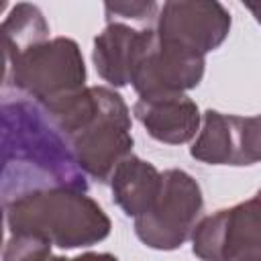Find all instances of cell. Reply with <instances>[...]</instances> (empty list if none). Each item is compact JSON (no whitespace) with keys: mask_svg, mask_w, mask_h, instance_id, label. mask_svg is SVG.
I'll list each match as a JSON object with an SVG mask.
<instances>
[{"mask_svg":"<svg viewBox=\"0 0 261 261\" xmlns=\"http://www.w3.org/2000/svg\"><path fill=\"white\" fill-rule=\"evenodd\" d=\"M155 29H141L126 22H108L94 39L92 59L98 75L110 86H126L151 49Z\"/></svg>","mask_w":261,"mask_h":261,"instance_id":"cell-9","label":"cell"},{"mask_svg":"<svg viewBox=\"0 0 261 261\" xmlns=\"http://www.w3.org/2000/svg\"><path fill=\"white\" fill-rule=\"evenodd\" d=\"M157 2H106L104 12L108 22H126L141 29H155L159 16Z\"/></svg>","mask_w":261,"mask_h":261,"instance_id":"cell-15","label":"cell"},{"mask_svg":"<svg viewBox=\"0 0 261 261\" xmlns=\"http://www.w3.org/2000/svg\"><path fill=\"white\" fill-rule=\"evenodd\" d=\"M204 65L206 57L167 45L155 33V41L139 63L130 84L139 98L184 94L202 82Z\"/></svg>","mask_w":261,"mask_h":261,"instance_id":"cell-8","label":"cell"},{"mask_svg":"<svg viewBox=\"0 0 261 261\" xmlns=\"http://www.w3.org/2000/svg\"><path fill=\"white\" fill-rule=\"evenodd\" d=\"M2 204L10 234L41 237L59 249L90 247L110 234L102 206L80 190H37Z\"/></svg>","mask_w":261,"mask_h":261,"instance_id":"cell-3","label":"cell"},{"mask_svg":"<svg viewBox=\"0 0 261 261\" xmlns=\"http://www.w3.org/2000/svg\"><path fill=\"white\" fill-rule=\"evenodd\" d=\"M257 194H259V196H261V190H259V192H257Z\"/></svg>","mask_w":261,"mask_h":261,"instance_id":"cell-19","label":"cell"},{"mask_svg":"<svg viewBox=\"0 0 261 261\" xmlns=\"http://www.w3.org/2000/svg\"><path fill=\"white\" fill-rule=\"evenodd\" d=\"M110 188L118 208L126 216L139 218L155 204L161 190V173L153 163L130 155L116 167Z\"/></svg>","mask_w":261,"mask_h":261,"instance_id":"cell-11","label":"cell"},{"mask_svg":"<svg viewBox=\"0 0 261 261\" xmlns=\"http://www.w3.org/2000/svg\"><path fill=\"white\" fill-rule=\"evenodd\" d=\"M133 114L153 139L167 145L188 143L200 133V110L186 94L139 98Z\"/></svg>","mask_w":261,"mask_h":261,"instance_id":"cell-10","label":"cell"},{"mask_svg":"<svg viewBox=\"0 0 261 261\" xmlns=\"http://www.w3.org/2000/svg\"><path fill=\"white\" fill-rule=\"evenodd\" d=\"M43 108L69 141L84 173L100 184L110 181L133 155L130 110L114 90L90 86Z\"/></svg>","mask_w":261,"mask_h":261,"instance_id":"cell-2","label":"cell"},{"mask_svg":"<svg viewBox=\"0 0 261 261\" xmlns=\"http://www.w3.org/2000/svg\"><path fill=\"white\" fill-rule=\"evenodd\" d=\"M202 208L204 198L198 181L184 169H167L161 173L155 204L135 218V232L151 249L173 251L192 239Z\"/></svg>","mask_w":261,"mask_h":261,"instance_id":"cell-5","label":"cell"},{"mask_svg":"<svg viewBox=\"0 0 261 261\" xmlns=\"http://www.w3.org/2000/svg\"><path fill=\"white\" fill-rule=\"evenodd\" d=\"M43 41H49V24L43 12L35 4H16L2 22L4 65Z\"/></svg>","mask_w":261,"mask_h":261,"instance_id":"cell-12","label":"cell"},{"mask_svg":"<svg viewBox=\"0 0 261 261\" xmlns=\"http://www.w3.org/2000/svg\"><path fill=\"white\" fill-rule=\"evenodd\" d=\"M190 155L202 163L228 165V114L206 110L202 128L190 149Z\"/></svg>","mask_w":261,"mask_h":261,"instance_id":"cell-13","label":"cell"},{"mask_svg":"<svg viewBox=\"0 0 261 261\" xmlns=\"http://www.w3.org/2000/svg\"><path fill=\"white\" fill-rule=\"evenodd\" d=\"M84 82L82 51L67 37L43 41L4 65V88H14L41 106H51L84 90Z\"/></svg>","mask_w":261,"mask_h":261,"instance_id":"cell-4","label":"cell"},{"mask_svg":"<svg viewBox=\"0 0 261 261\" xmlns=\"http://www.w3.org/2000/svg\"><path fill=\"white\" fill-rule=\"evenodd\" d=\"M230 31V14L220 2L171 0L159 8L157 39L188 53L202 55L218 49Z\"/></svg>","mask_w":261,"mask_h":261,"instance_id":"cell-7","label":"cell"},{"mask_svg":"<svg viewBox=\"0 0 261 261\" xmlns=\"http://www.w3.org/2000/svg\"><path fill=\"white\" fill-rule=\"evenodd\" d=\"M261 161V114H228V165H253Z\"/></svg>","mask_w":261,"mask_h":261,"instance_id":"cell-14","label":"cell"},{"mask_svg":"<svg viewBox=\"0 0 261 261\" xmlns=\"http://www.w3.org/2000/svg\"><path fill=\"white\" fill-rule=\"evenodd\" d=\"M53 188L88 192V175L65 135L39 102L6 96L2 100V202Z\"/></svg>","mask_w":261,"mask_h":261,"instance_id":"cell-1","label":"cell"},{"mask_svg":"<svg viewBox=\"0 0 261 261\" xmlns=\"http://www.w3.org/2000/svg\"><path fill=\"white\" fill-rule=\"evenodd\" d=\"M4 261H59L51 253V243L41 237L12 234L4 247Z\"/></svg>","mask_w":261,"mask_h":261,"instance_id":"cell-16","label":"cell"},{"mask_svg":"<svg viewBox=\"0 0 261 261\" xmlns=\"http://www.w3.org/2000/svg\"><path fill=\"white\" fill-rule=\"evenodd\" d=\"M192 251L202 261H261V196L202 218Z\"/></svg>","mask_w":261,"mask_h":261,"instance_id":"cell-6","label":"cell"},{"mask_svg":"<svg viewBox=\"0 0 261 261\" xmlns=\"http://www.w3.org/2000/svg\"><path fill=\"white\" fill-rule=\"evenodd\" d=\"M245 8L251 10V14L255 16V20L261 24V2H245Z\"/></svg>","mask_w":261,"mask_h":261,"instance_id":"cell-18","label":"cell"},{"mask_svg":"<svg viewBox=\"0 0 261 261\" xmlns=\"http://www.w3.org/2000/svg\"><path fill=\"white\" fill-rule=\"evenodd\" d=\"M59 261H118V259L110 253H84V255H77V257H71V259L59 257Z\"/></svg>","mask_w":261,"mask_h":261,"instance_id":"cell-17","label":"cell"}]
</instances>
